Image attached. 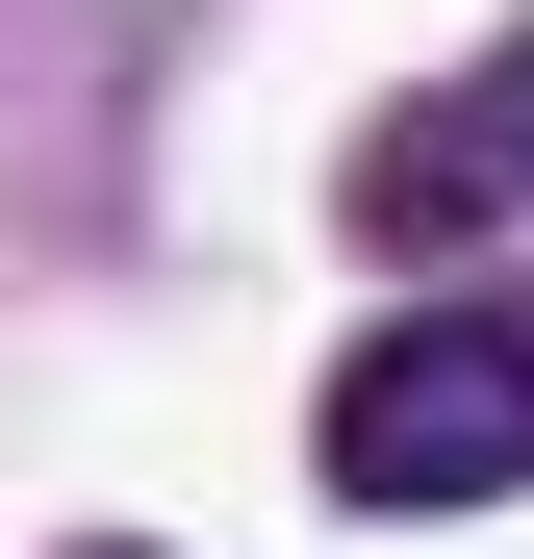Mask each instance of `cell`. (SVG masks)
<instances>
[{"label":"cell","mask_w":534,"mask_h":559,"mask_svg":"<svg viewBox=\"0 0 534 559\" xmlns=\"http://www.w3.org/2000/svg\"><path fill=\"white\" fill-rule=\"evenodd\" d=\"M331 509H534V306H382L331 356Z\"/></svg>","instance_id":"cell-1"},{"label":"cell","mask_w":534,"mask_h":559,"mask_svg":"<svg viewBox=\"0 0 534 559\" xmlns=\"http://www.w3.org/2000/svg\"><path fill=\"white\" fill-rule=\"evenodd\" d=\"M484 204H534V51H484L459 103H407V128H356V229L382 254H459Z\"/></svg>","instance_id":"cell-2"}]
</instances>
